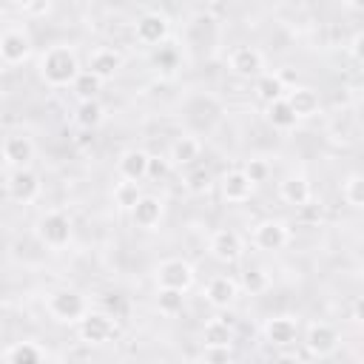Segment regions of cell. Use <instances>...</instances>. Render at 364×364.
<instances>
[{
  "label": "cell",
  "instance_id": "1",
  "mask_svg": "<svg viewBox=\"0 0 364 364\" xmlns=\"http://www.w3.org/2000/svg\"><path fill=\"white\" fill-rule=\"evenodd\" d=\"M80 71L82 68H80L77 51L71 46H51L40 57V77L51 88H68V85H74V80H77Z\"/></svg>",
  "mask_w": 364,
  "mask_h": 364
},
{
  "label": "cell",
  "instance_id": "2",
  "mask_svg": "<svg viewBox=\"0 0 364 364\" xmlns=\"http://www.w3.org/2000/svg\"><path fill=\"white\" fill-rule=\"evenodd\" d=\"M46 307H48V313H51L57 321H63V324H80V318L88 313V301L82 299V293L68 290V287L48 293Z\"/></svg>",
  "mask_w": 364,
  "mask_h": 364
},
{
  "label": "cell",
  "instance_id": "3",
  "mask_svg": "<svg viewBox=\"0 0 364 364\" xmlns=\"http://www.w3.org/2000/svg\"><path fill=\"white\" fill-rule=\"evenodd\" d=\"M37 239L51 247V250H60L71 242V219L63 213V210H48L37 219Z\"/></svg>",
  "mask_w": 364,
  "mask_h": 364
},
{
  "label": "cell",
  "instance_id": "4",
  "mask_svg": "<svg viewBox=\"0 0 364 364\" xmlns=\"http://www.w3.org/2000/svg\"><path fill=\"white\" fill-rule=\"evenodd\" d=\"M77 330H80V338H82L85 344H105V341H111V338H114L117 324H114V318H111L108 313L88 310V313L80 318Z\"/></svg>",
  "mask_w": 364,
  "mask_h": 364
},
{
  "label": "cell",
  "instance_id": "5",
  "mask_svg": "<svg viewBox=\"0 0 364 364\" xmlns=\"http://www.w3.org/2000/svg\"><path fill=\"white\" fill-rule=\"evenodd\" d=\"M304 344H307V353L316 355V358H330L338 344H341V336L333 324L327 321H316L307 327V336H304Z\"/></svg>",
  "mask_w": 364,
  "mask_h": 364
},
{
  "label": "cell",
  "instance_id": "6",
  "mask_svg": "<svg viewBox=\"0 0 364 364\" xmlns=\"http://www.w3.org/2000/svg\"><path fill=\"white\" fill-rule=\"evenodd\" d=\"M31 57V37L26 28L14 26V28H6L0 34V60L6 65H20Z\"/></svg>",
  "mask_w": 364,
  "mask_h": 364
},
{
  "label": "cell",
  "instance_id": "7",
  "mask_svg": "<svg viewBox=\"0 0 364 364\" xmlns=\"http://www.w3.org/2000/svg\"><path fill=\"white\" fill-rule=\"evenodd\" d=\"M40 191H43L40 176H37L31 168H17V171H11L9 179H6V193H9L14 202H20V205L34 202V199L40 196Z\"/></svg>",
  "mask_w": 364,
  "mask_h": 364
},
{
  "label": "cell",
  "instance_id": "8",
  "mask_svg": "<svg viewBox=\"0 0 364 364\" xmlns=\"http://www.w3.org/2000/svg\"><path fill=\"white\" fill-rule=\"evenodd\" d=\"M156 284L165 290H188L193 284V267L185 259H165L156 267Z\"/></svg>",
  "mask_w": 364,
  "mask_h": 364
},
{
  "label": "cell",
  "instance_id": "9",
  "mask_svg": "<svg viewBox=\"0 0 364 364\" xmlns=\"http://www.w3.org/2000/svg\"><path fill=\"white\" fill-rule=\"evenodd\" d=\"M208 250H210V256H213L216 262H222V264H233V262L242 256L245 247H242V236H239L236 230L222 228V230H216V233L210 236Z\"/></svg>",
  "mask_w": 364,
  "mask_h": 364
},
{
  "label": "cell",
  "instance_id": "10",
  "mask_svg": "<svg viewBox=\"0 0 364 364\" xmlns=\"http://www.w3.org/2000/svg\"><path fill=\"white\" fill-rule=\"evenodd\" d=\"M228 65H230V71L236 77H259L262 68H264V57L253 46H236L228 54Z\"/></svg>",
  "mask_w": 364,
  "mask_h": 364
},
{
  "label": "cell",
  "instance_id": "11",
  "mask_svg": "<svg viewBox=\"0 0 364 364\" xmlns=\"http://www.w3.org/2000/svg\"><path fill=\"white\" fill-rule=\"evenodd\" d=\"M287 242H290V230H287V225L279 222V219L259 222L256 230H253V245H256L259 250H270V253H273V250H282Z\"/></svg>",
  "mask_w": 364,
  "mask_h": 364
},
{
  "label": "cell",
  "instance_id": "12",
  "mask_svg": "<svg viewBox=\"0 0 364 364\" xmlns=\"http://www.w3.org/2000/svg\"><path fill=\"white\" fill-rule=\"evenodd\" d=\"M3 159L17 171V168H28L34 159V142L23 134H9L3 139Z\"/></svg>",
  "mask_w": 364,
  "mask_h": 364
},
{
  "label": "cell",
  "instance_id": "13",
  "mask_svg": "<svg viewBox=\"0 0 364 364\" xmlns=\"http://www.w3.org/2000/svg\"><path fill=\"white\" fill-rule=\"evenodd\" d=\"M168 17L159 14V11H145L139 20H136V40L145 43V46H156L168 37Z\"/></svg>",
  "mask_w": 364,
  "mask_h": 364
},
{
  "label": "cell",
  "instance_id": "14",
  "mask_svg": "<svg viewBox=\"0 0 364 364\" xmlns=\"http://www.w3.org/2000/svg\"><path fill=\"white\" fill-rule=\"evenodd\" d=\"M119 68H122V54L117 48H97L88 57V68L85 71H91L97 80L105 82V80H114L119 74Z\"/></svg>",
  "mask_w": 364,
  "mask_h": 364
},
{
  "label": "cell",
  "instance_id": "15",
  "mask_svg": "<svg viewBox=\"0 0 364 364\" xmlns=\"http://www.w3.org/2000/svg\"><path fill=\"white\" fill-rule=\"evenodd\" d=\"M148 154L139 151V148H131V151H122L119 159H117V173L119 179L125 182H142L148 176Z\"/></svg>",
  "mask_w": 364,
  "mask_h": 364
},
{
  "label": "cell",
  "instance_id": "16",
  "mask_svg": "<svg viewBox=\"0 0 364 364\" xmlns=\"http://www.w3.org/2000/svg\"><path fill=\"white\" fill-rule=\"evenodd\" d=\"M236 296H239V282L236 279H230V276H213L210 282H208V287H205V299H208V304H213V307H219V310H225V307H230L233 301H236Z\"/></svg>",
  "mask_w": 364,
  "mask_h": 364
},
{
  "label": "cell",
  "instance_id": "17",
  "mask_svg": "<svg viewBox=\"0 0 364 364\" xmlns=\"http://www.w3.org/2000/svg\"><path fill=\"white\" fill-rule=\"evenodd\" d=\"M284 100H287V105L293 108L296 119H307V117L318 114V108H321V100H318V94H316L313 88H307V85H296V88H287V91H284Z\"/></svg>",
  "mask_w": 364,
  "mask_h": 364
},
{
  "label": "cell",
  "instance_id": "18",
  "mask_svg": "<svg viewBox=\"0 0 364 364\" xmlns=\"http://www.w3.org/2000/svg\"><path fill=\"white\" fill-rule=\"evenodd\" d=\"M264 338L276 347H290L299 338V321L293 316H276L264 324Z\"/></svg>",
  "mask_w": 364,
  "mask_h": 364
},
{
  "label": "cell",
  "instance_id": "19",
  "mask_svg": "<svg viewBox=\"0 0 364 364\" xmlns=\"http://www.w3.org/2000/svg\"><path fill=\"white\" fill-rule=\"evenodd\" d=\"M253 182L236 168V171H228L225 176H222V196H225V202H233V205H239V202H247L250 196H253Z\"/></svg>",
  "mask_w": 364,
  "mask_h": 364
},
{
  "label": "cell",
  "instance_id": "20",
  "mask_svg": "<svg viewBox=\"0 0 364 364\" xmlns=\"http://www.w3.org/2000/svg\"><path fill=\"white\" fill-rule=\"evenodd\" d=\"M279 193H282V199H284L287 205H293V208H304V205H310L313 188H310V182H307L301 173H290V176L282 179Z\"/></svg>",
  "mask_w": 364,
  "mask_h": 364
},
{
  "label": "cell",
  "instance_id": "21",
  "mask_svg": "<svg viewBox=\"0 0 364 364\" xmlns=\"http://www.w3.org/2000/svg\"><path fill=\"white\" fill-rule=\"evenodd\" d=\"M131 219L136 228H145V230H154L162 219V202L151 193H142V199L131 208Z\"/></svg>",
  "mask_w": 364,
  "mask_h": 364
},
{
  "label": "cell",
  "instance_id": "22",
  "mask_svg": "<svg viewBox=\"0 0 364 364\" xmlns=\"http://www.w3.org/2000/svg\"><path fill=\"white\" fill-rule=\"evenodd\" d=\"M233 338H236V330H233V324H230L228 318H210V321H205V327H202V341H205V347H225V350H230Z\"/></svg>",
  "mask_w": 364,
  "mask_h": 364
},
{
  "label": "cell",
  "instance_id": "23",
  "mask_svg": "<svg viewBox=\"0 0 364 364\" xmlns=\"http://www.w3.org/2000/svg\"><path fill=\"white\" fill-rule=\"evenodd\" d=\"M199 151H202L199 139L185 134V136H179V139H173V142H171V151H168V162H171V165H176V168H182V165H191L193 159H199Z\"/></svg>",
  "mask_w": 364,
  "mask_h": 364
},
{
  "label": "cell",
  "instance_id": "24",
  "mask_svg": "<svg viewBox=\"0 0 364 364\" xmlns=\"http://www.w3.org/2000/svg\"><path fill=\"white\" fill-rule=\"evenodd\" d=\"M267 122L273 125V128H279V131H290V128H296V114H293V108L287 105V100L282 97V100H276V102H270L267 105Z\"/></svg>",
  "mask_w": 364,
  "mask_h": 364
},
{
  "label": "cell",
  "instance_id": "25",
  "mask_svg": "<svg viewBox=\"0 0 364 364\" xmlns=\"http://www.w3.org/2000/svg\"><path fill=\"white\" fill-rule=\"evenodd\" d=\"M111 196H114V205H117V208L131 210V208L142 199V188H139V182H125V179H119V182L114 185Z\"/></svg>",
  "mask_w": 364,
  "mask_h": 364
},
{
  "label": "cell",
  "instance_id": "26",
  "mask_svg": "<svg viewBox=\"0 0 364 364\" xmlns=\"http://www.w3.org/2000/svg\"><path fill=\"white\" fill-rule=\"evenodd\" d=\"M256 94H259L262 102L270 105V102H276V100L284 97V85H282V80L276 74H259L256 77Z\"/></svg>",
  "mask_w": 364,
  "mask_h": 364
},
{
  "label": "cell",
  "instance_id": "27",
  "mask_svg": "<svg viewBox=\"0 0 364 364\" xmlns=\"http://www.w3.org/2000/svg\"><path fill=\"white\" fill-rule=\"evenodd\" d=\"M341 199H344L350 208H361V205H364V176H361V173H350V176L341 182Z\"/></svg>",
  "mask_w": 364,
  "mask_h": 364
},
{
  "label": "cell",
  "instance_id": "28",
  "mask_svg": "<svg viewBox=\"0 0 364 364\" xmlns=\"http://www.w3.org/2000/svg\"><path fill=\"white\" fill-rule=\"evenodd\" d=\"M102 114H105V111H102V105H100L97 100H85V102H80L74 119H77L80 128H97V125L102 122Z\"/></svg>",
  "mask_w": 364,
  "mask_h": 364
},
{
  "label": "cell",
  "instance_id": "29",
  "mask_svg": "<svg viewBox=\"0 0 364 364\" xmlns=\"http://www.w3.org/2000/svg\"><path fill=\"white\" fill-rule=\"evenodd\" d=\"M156 307L165 316H176L185 307V293L182 290H165V287H159L156 290Z\"/></svg>",
  "mask_w": 364,
  "mask_h": 364
},
{
  "label": "cell",
  "instance_id": "30",
  "mask_svg": "<svg viewBox=\"0 0 364 364\" xmlns=\"http://www.w3.org/2000/svg\"><path fill=\"white\" fill-rule=\"evenodd\" d=\"M71 88L77 91L80 102H85V100H97V94H100V88H102V80H97L91 71H80Z\"/></svg>",
  "mask_w": 364,
  "mask_h": 364
},
{
  "label": "cell",
  "instance_id": "31",
  "mask_svg": "<svg viewBox=\"0 0 364 364\" xmlns=\"http://www.w3.org/2000/svg\"><path fill=\"white\" fill-rule=\"evenodd\" d=\"M267 284H270V279H267V273L262 267H247L242 273V287L250 290V293H262Z\"/></svg>",
  "mask_w": 364,
  "mask_h": 364
},
{
  "label": "cell",
  "instance_id": "32",
  "mask_svg": "<svg viewBox=\"0 0 364 364\" xmlns=\"http://www.w3.org/2000/svg\"><path fill=\"white\" fill-rule=\"evenodd\" d=\"M9 364H40V350L34 344H17L9 353Z\"/></svg>",
  "mask_w": 364,
  "mask_h": 364
},
{
  "label": "cell",
  "instance_id": "33",
  "mask_svg": "<svg viewBox=\"0 0 364 364\" xmlns=\"http://www.w3.org/2000/svg\"><path fill=\"white\" fill-rule=\"evenodd\" d=\"M242 173H245L253 185H259V182H264V179L270 176V165H267L264 159H250V162L242 168Z\"/></svg>",
  "mask_w": 364,
  "mask_h": 364
},
{
  "label": "cell",
  "instance_id": "34",
  "mask_svg": "<svg viewBox=\"0 0 364 364\" xmlns=\"http://www.w3.org/2000/svg\"><path fill=\"white\" fill-rule=\"evenodd\" d=\"M230 350H225V347H205V353H202V361L205 364H230Z\"/></svg>",
  "mask_w": 364,
  "mask_h": 364
},
{
  "label": "cell",
  "instance_id": "35",
  "mask_svg": "<svg viewBox=\"0 0 364 364\" xmlns=\"http://www.w3.org/2000/svg\"><path fill=\"white\" fill-rule=\"evenodd\" d=\"M17 9H20L23 14L37 17V14H48V11H51V3H46V0H40V3H20Z\"/></svg>",
  "mask_w": 364,
  "mask_h": 364
},
{
  "label": "cell",
  "instance_id": "36",
  "mask_svg": "<svg viewBox=\"0 0 364 364\" xmlns=\"http://www.w3.org/2000/svg\"><path fill=\"white\" fill-rule=\"evenodd\" d=\"M208 185H210L208 171H196V173H191V176H188V188H191V191H205Z\"/></svg>",
  "mask_w": 364,
  "mask_h": 364
},
{
  "label": "cell",
  "instance_id": "37",
  "mask_svg": "<svg viewBox=\"0 0 364 364\" xmlns=\"http://www.w3.org/2000/svg\"><path fill=\"white\" fill-rule=\"evenodd\" d=\"M168 165L171 162H165V159H148V176H154V179H159V176H165L168 173Z\"/></svg>",
  "mask_w": 364,
  "mask_h": 364
},
{
  "label": "cell",
  "instance_id": "38",
  "mask_svg": "<svg viewBox=\"0 0 364 364\" xmlns=\"http://www.w3.org/2000/svg\"><path fill=\"white\" fill-rule=\"evenodd\" d=\"M361 43H364V34H355V37H353V46H350V54H353L355 63L364 60V54H361Z\"/></svg>",
  "mask_w": 364,
  "mask_h": 364
},
{
  "label": "cell",
  "instance_id": "39",
  "mask_svg": "<svg viewBox=\"0 0 364 364\" xmlns=\"http://www.w3.org/2000/svg\"><path fill=\"white\" fill-rule=\"evenodd\" d=\"M273 364H301V358H299L296 353H279V355L273 358Z\"/></svg>",
  "mask_w": 364,
  "mask_h": 364
},
{
  "label": "cell",
  "instance_id": "40",
  "mask_svg": "<svg viewBox=\"0 0 364 364\" xmlns=\"http://www.w3.org/2000/svg\"><path fill=\"white\" fill-rule=\"evenodd\" d=\"M353 321H361V301H355L353 307Z\"/></svg>",
  "mask_w": 364,
  "mask_h": 364
}]
</instances>
